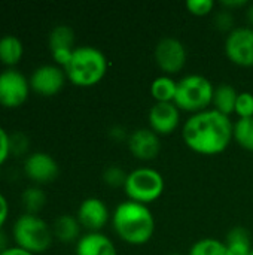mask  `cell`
<instances>
[{"label": "cell", "mask_w": 253, "mask_h": 255, "mask_svg": "<svg viewBox=\"0 0 253 255\" xmlns=\"http://www.w3.org/2000/svg\"><path fill=\"white\" fill-rule=\"evenodd\" d=\"M149 128H152L158 136L173 133L180 124V109L174 102L157 103L149 111Z\"/></svg>", "instance_id": "obj_14"}, {"label": "cell", "mask_w": 253, "mask_h": 255, "mask_svg": "<svg viewBox=\"0 0 253 255\" xmlns=\"http://www.w3.org/2000/svg\"><path fill=\"white\" fill-rule=\"evenodd\" d=\"M76 255H118L115 244L101 232L85 233L79 238L75 248Z\"/></svg>", "instance_id": "obj_16"}, {"label": "cell", "mask_w": 253, "mask_h": 255, "mask_svg": "<svg viewBox=\"0 0 253 255\" xmlns=\"http://www.w3.org/2000/svg\"><path fill=\"white\" fill-rule=\"evenodd\" d=\"M127 175L128 173H125L124 169H121L119 166H109L103 172V182L112 188L124 187L127 181Z\"/></svg>", "instance_id": "obj_26"}, {"label": "cell", "mask_w": 253, "mask_h": 255, "mask_svg": "<svg viewBox=\"0 0 253 255\" xmlns=\"http://www.w3.org/2000/svg\"><path fill=\"white\" fill-rule=\"evenodd\" d=\"M10 157V134L0 127V166H3Z\"/></svg>", "instance_id": "obj_30"}, {"label": "cell", "mask_w": 253, "mask_h": 255, "mask_svg": "<svg viewBox=\"0 0 253 255\" xmlns=\"http://www.w3.org/2000/svg\"><path fill=\"white\" fill-rule=\"evenodd\" d=\"M213 22H215V27L221 31H231L234 30V16H233V12L228 10V9H221L215 13V18H213Z\"/></svg>", "instance_id": "obj_28"}, {"label": "cell", "mask_w": 253, "mask_h": 255, "mask_svg": "<svg viewBox=\"0 0 253 255\" xmlns=\"http://www.w3.org/2000/svg\"><path fill=\"white\" fill-rule=\"evenodd\" d=\"M109 136L112 137V139H115V140H128V137H130V134H127V130L124 128V127H121V126H115V127H112L110 130H109Z\"/></svg>", "instance_id": "obj_32"}, {"label": "cell", "mask_w": 253, "mask_h": 255, "mask_svg": "<svg viewBox=\"0 0 253 255\" xmlns=\"http://www.w3.org/2000/svg\"><path fill=\"white\" fill-rule=\"evenodd\" d=\"M176 90H177V82L173 78H170L169 75L158 76L151 84V94L157 103L174 102Z\"/></svg>", "instance_id": "obj_21"}, {"label": "cell", "mask_w": 253, "mask_h": 255, "mask_svg": "<svg viewBox=\"0 0 253 255\" xmlns=\"http://www.w3.org/2000/svg\"><path fill=\"white\" fill-rule=\"evenodd\" d=\"M228 255H249L252 251V239L245 227L231 229L224 241Z\"/></svg>", "instance_id": "obj_19"}, {"label": "cell", "mask_w": 253, "mask_h": 255, "mask_svg": "<svg viewBox=\"0 0 253 255\" xmlns=\"http://www.w3.org/2000/svg\"><path fill=\"white\" fill-rule=\"evenodd\" d=\"M52 227L54 239H57L61 244H73L78 242L81 238V224L76 217L63 214L55 218Z\"/></svg>", "instance_id": "obj_17"}, {"label": "cell", "mask_w": 253, "mask_h": 255, "mask_svg": "<svg viewBox=\"0 0 253 255\" xmlns=\"http://www.w3.org/2000/svg\"><path fill=\"white\" fill-rule=\"evenodd\" d=\"M169 255H180V254H169Z\"/></svg>", "instance_id": "obj_38"}, {"label": "cell", "mask_w": 253, "mask_h": 255, "mask_svg": "<svg viewBox=\"0 0 253 255\" xmlns=\"http://www.w3.org/2000/svg\"><path fill=\"white\" fill-rule=\"evenodd\" d=\"M9 217V202L4 197L3 193H0V230H3V226L6 224Z\"/></svg>", "instance_id": "obj_31"}, {"label": "cell", "mask_w": 253, "mask_h": 255, "mask_svg": "<svg viewBox=\"0 0 253 255\" xmlns=\"http://www.w3.org/2000/svg\"><path fill=\"white\" fill-rule=\"evenodd\" d=\"M67 79L76 87H94L107 72V58L95 46H76L69 63L63 67Z\"/></svg>", "instance_id": "obj_3"}, {"label": "cell", "mask_w": 253, "mask_h": 255, "mask_svg": "<svg viewBox=\"0 0 253 255\" xmlns=\"http://www.w3.org/2000/svg\"><path fill=\"white\" fill-rule=\"evenodd\" d=\"M22 172L28 181L34 185H46L57 179L60 173L58 163L48 152L36 151L30 152L22 163Z\"/></svg>", "instance_id": "obj_10"}, {"label": "cell", "mask_w": 253, "mask_h": 255, "mask_svg": "<svg viewBox=\"0 0 253 255\" xmlns=\"http://www.w3.org/2000/svg\"><path fill=\"white\" fill-rule=\"evenodd\" d=\"M128 149L130 152L143 161H149L154 160L161 149V142H160V136L152 130V128H137L134 130L128 140Z\"/></svg>", "instance_id": "obj_15"}, {"label": "cell", "mask_w": 253, "mask_h": 255, "mask_svg": "<svg viewBox=\"0 0 253 255\" xmlns=\"http://www.w3.org/2000/svg\"><path fill=\"white\" fill-rule=\"evenodd\" d=\"M21 203L25 214L37 215L46 205V194L39 185L27 187L21 193Z\"/></svg>", "instance_id": "obj_22"}, {"label": "cell", "mask_w": 253, "mask_h": 255, "mask_svg": "<svg viewBox=\"0 0 253 255\" xmlns=\"http://www.w3.org/2000/svg\"><path fill=\"white\" fill-rule=\"evenodd\" d=\"M234 123L216 109L192 114L182 127V137L189 149L203 155L224 152L231 143Z\"/></svg>", "instance_id": "obj_1"}, {"label": "cell", "mask_w": 253, "mask_h": 255, "mask_svg": "<svg viewBox=\"0 0 253 255\" xmlns=\"http://www.w3.org/2000/svg\"><path fill=\"white\" fill-rule=\"evenodd\" d=\"M28 78L15 69H4L0 72V106L15 109L22 106L30 96Z\"/></svg>", "instance_id": "obj_7"}, {"label": "cell", "mask_w": 253, "mask_h": 255, "mask_svg": "<svg viewBox=\"0 0 253 255\" xmlns=\"http://www.w3.org/2000/svg\"><path fill=\"white\" fill-rule=\"evenodd\" d=\"M67 81L66 72L57 64H42L36 67L28 76L30 88L42 97H52L58 94Z\"/></svg>", "instance_id": "obj_8"}, {"label": "cell", "mask_w": 253, "mask_h": 255, "mask_svg": "<svg viewBox=\"0 0 253 255\" xmlns=\"http://www.w3.org/2000/svg\"><path fill=\"white\" fill-rule=\"evenodd\" d=\"M30 139L22 131H15L10 134V155L27 157L30 152Z\"/></svg>", "instance_id": "obj_25"}, {"label": "cell", "mask_w": 253, "mask_h": 255, "mask_svg": "<svg viewBox=\"0 0 253 255\" xmlns=\"http://www.w3.org/2000/svg\"><path fill=\"white\" fill-rule=\"evenodd\" d=\"M225 54L237 66H253V28L242 25L231 30L225 39Z\"/></svg>", "instance_id": "obj_9"}, {"label": "cell", "mask_w": 253, "mask_h": 255, "mask_svg": "<svg viewBox=\"0 0 253 255\" xmlns=\"http://www.w3.org/2000/svg\"><path fill=\"white\" fill-rule=\"evenodd\" d=\"M239 118H253V94L249 91L239 93L236 111Z\"/></svg>", "instance_id": "obj_27"}, {"label": "cell", "mask_w": 253, "mask_h": 255, "mask_svg": "<svg viewBox=\"0 0 253 255\" xmlns=\"http://www.w3.org/2000/svg\"><path fill=\"white\" fill-rule=\"evenodd\" d=\"M76 218L81 227L88 230V233H94V232H100L101 229H104L106 224L109 223V218L112 217L109 214L107 205L101 199L88 197L79 205Z\"/></svg>", "instance_id": "obj_12"}, {"label": "cell", "mask_w": 253, "mask_h": 255, "mask_svg": "<svg viewBox=\"0 0 253 255\" xmlns=\"http://www.w3.org/2000/svg\"><path fill=\"white\" fill-rule=\"evenodd\" d=\"M188 255H228V251L224 242L213 238H204L191 247Z\"/></svg>", "instance_id": "obj_24"}, {"label": "cell", "mask_w": 253, "mask_h": 255, "mask_svg": "<svg viewBox=\"0 0 253 255\" xmlns=\"http://www.w3.org/2000/svg\"><path fill=\"white\" fill-rule=\"evenodd\" d=\"M215 85L203 75L192 73L177 81L174 105L180 111L197 114L209 109L213 102Z\"/></svg>", "instance_id": "obj_5"}, {"label": "cell", "mask_w": 253, "mask_h": 255, "mask_svg": "<svg viewBox=\"0 0 253 255\" xmlns=\"http://www.w3.org/2000/svg\"><path fill=\"white\" fill-rule=\"evenodd\" d=\"M221 4H222L224 9L233 10V9H237V7H243V6H246L249 3L246 0H222Z\"/></svg>", "instance_id": "obj_33"}, {"label": "cell", "mask_w": 253, "mask_h": 255, "mask_svg": "<svg viewBox=\"0 0 253 255\" xmlns=\"http://www.w3.org/2000/svg\"><path fill=\"white\" fill-rule=\"evenodd\" d=\"M10 236L15 247L34 255L46 253L54 241L52 227L39 215L25 212L19 215L12 224Z\"/></svg>", "instance_id": "obj_4"}, {"label": "cell", "mask_w": 253, "mask_h": 255, "mask_svg": "<svg viewBox=\"0 0 253 255\" xmlns=\"http://www.w3.org/2000/svg\"><path fill=\"white\" fill-rule=\"evenodd\" d=\"M0 255H34L31 254V253H28V251H25V250H22V248H18V247H9L7 250H4L3 253H0Z\"/></svg>", "instance_id": "obj_34"}, {"label": "cell", "mask_w": 253, "mask_h": 255, "mask_svg": "<svg viewBox=\"0 0 253 255\" xmlns=\"http://www.w3.org/2000/svg\"><path fill=\"white\" fill-rule=\"evenodd\" d=\"M237 97H239V91L233 85L225 82L219 84L218 87H215V93H213V102H212L213 109L230 117V114L236 111Z\"/></svg>", "instance_id": "obj_20"}, {"label": "cell", "mask_w": 253, "mask_h": 255, "mask_svg": "<svg viewBox=\"0 0 253 255\" xmlns=\"http://www.w3.org/2000/svg\"><path fill=\"white\" fill-rule=\"evenodd\" d=\"M154 55H155V61L158 67L163 72L170 73V75L180 72L188 57L185 45L179 39L171 37V36H167L158 40Z\"/></svg>", "instance_id": "obj_11"}, {"label": "cell", "mask_w": 253, "mask_h": 255, "mask_svg": "<svg viewBox=\"0 0 253 255\" xmlns=\"http://www.w3.org/2000/svg\"><path fill=\"white\" fill-rule=\"evenodd\" d=\"M249 255H253V248H252V251H251V254H249Z\"/></svg>", "instance_id": "obj_37"}, {"label": "cell", "mask_w": 253, "mask_h": 255, "mask_svg": "<svg viewBox=\"0 0 253 255\" xmlns=\"http://www.w3.org/2000/svg\"><path fill=\"white\" fill-rule=\"evenodd\" d=\"M48 46L51 51V57L57 66L64 67L73 51H75V31L70 25L58 24L55 25L48 37Z\"/></svg>", "instance_id": "obj_13"}, {"label": "cell", "mask_w": 253, "mask_h": 255, "mask_svg": "<svg viewBox=\"0 0 253 255\" xmlns=\"http://www.w3.org/2000/svg\"><path fill=\"white\" fill-rule=\"evenodd\" d=\"M233 137L242 148L253 151V118H239L234 123Z\"/></svg>", "instance_id": "obj_23"}, {"label": "cell", "mask_w": 253, "mask_h": 255, "mask_svg": "<svg viewBox=\"0 0 253 255\" xmlns=\"http://www.w3.org/2000/svg\"><path fill=\"white\" fill-rule=\"evenodd\" d=\"M128 200L148 205L161 197L164 191V178L151 167H139L127 175L124 185Z\"/></svg>", "instance_id": "obj_6"}, {"label": "cell", "mask_w": 253, "mask_h": 255, "mask_svg": "<svg viewBox=\"0 0 253 255\" xmlns=\"http://www.w3.org/2000/svg\"><path fill=\"white\" fill-rule=\"evenodd\" d=\"M7 248H9V238L3 230H0V253H3Z\"/></svg>", "instance_id": "obj_35"}, {"label": "cell", "mask_w": 253, "mask_h": 255, "mask_svg": "<svg viewBox=\"0 0 253 255\" xmlns=\"http://www.w3.org/2000/svg\"><path fill=\"white\" fill-rule=\"evenodd\" d=\"M24 55V45L15 34H4L0 37V63L6 69H15Z\"/></svg>", "instance_id": "obj_18"}, {"label": "cell", "mask_w": 253, "mask_h": 255, "mask_svg": "<svg viewBox=\"0 0 253 255\" xmlns=\"http://www.w3.org/2000/svg\"><path fill=\"white\" fill-rule=\"evenodd\" d=\"M110 220L119 239L130 245H145L155 233V218L151 209L133 200L119 203Z\"/></svg>", "instance_id": "obj_2"}, {"label": "cell", "mask_w": 253, "mask_h": 255, "mask_svg": "<svg viewBox=\"0 0 253 255\" xmlns=\"http://www.w3.org/2000/svg\"><path fill=\"white\" fill-rule=\"evenodd\" d=\"M246 18H248V22L251 24V27L253 28V3L248 4V9H246Z\"/></svg>", "instance_id": "obj_36"}, {"label": "cell", "mask_w": 253, "mask_h": 255, "mask_svg": "<svg viewBox=\"0 0 253 255\" xmlns=\"http://www.w3.org/2000/svg\"><path fill=\"white\" fill-rule=\"evenodd\" d=\"M215 7L213 0H188L186 1V9L195 15V16H204L209 15Z\"/></svg>", "instance_id": "obj_29"}]
</instances>
